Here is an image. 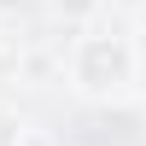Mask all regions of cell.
I'll return each mask as SVG.
<instances>
[{"label":"cell","mask_w":146,"mask_h":146,"mask_svg":"<svg viewBox=\"0 0 146 146\" xmlns=\"http://www.w3.org/2000/svg\"><path fill=\"white\" fill-rule=\"evenodd\" d=\"M105 12H146V0H105Z\"/></svg>","instance_id":"obj_3"},{"label":"cell","mask_w":146,"mask_h":146,"mask_svg":"<svg viewBox=\"0 0 146 146\" xmlns=\"http://www.w3.org/2000/svg\"><path fill=\"white\" fill-rule=\"evenodd\" d=\"M0 58H6V29H0Z\"/></svg>","instance_id":"obj_5"},{"label":"cell","mask_w":146,"mask_h":146,"mask_svg":"<svg viewBox=\"0 0 146 146\" xmlns=\"http://www.w3.org/2000/svg\"><path fill=\"white\" fill-rule=\"evenodd\" d=\"M53 12H58L64 23H76V29H88V23L105 12V0H53Z\"/></svg>","instance_id":"obj_2"},{"label":"cell","mask_w":146,"mask_h":146,"mask_svg":"<svg viewBox=\"0 0 146 146\" xmlns=\"http://www.w3.org/2000/svg\"><path fill=\"white\" fill-rule=\"evenodd\" d=\"M64 76L82 100H123L140 82V47L117 29H82L64 53Z\"/></svg>","instance_id":"obj_1"},{"label":"cell","mask_w":146,"mask_h":146,"mask_svg":"<svg viewBox=\"0 0 146 146\" xmlns=\"http://www.w3.org/2000/svg\"><path fill=\"white\" fill-rule=\"evenodd\" d=\"M18 146H53V140H47L41 129H23V135H18Z\"/></svg>","instance_id":"obj_4"}]
</instances>
